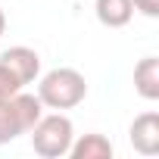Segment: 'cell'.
I'll list each match as a JSON object with an SVG mask.
<instances>
[{
	"mask_svg": "<svg viewBox=\"0 0 159 159\" xmlns=\"http://www.w3.org/2000/svg\"><path fill=\"white\" fill-rule=\"evenodd\" d=\"M88 97V81H84V75L78 72V69H53L41 78V84H38V100L56 112L62 109H75L78 103H81Z\"/></svg>",
	"mask_w": 159,
	"mask_h": 159,
	"instance_id": "6da1fadb",
	"label": "cell"
},
{
	"mask_svg": "<svg viewBox=\"0 0 159 159\" xmlns=\"http://www.w3.org/2000/svg\"><path fill=\"white\" fill-rule=\"evenodd\" d=\"M41 116H44V103L38 100V94L16 91L13 97L0 100V147L16 140L19 134H28Z\"/></svg>",
	"mask_w": 159,
	"mask_h": 159,
	"instance_id": "7a4b0ae2",
	"label": "cell"
},
{
	"mask_svg": "<svg viewBox=\"0 0 159 159\" xmlns=\"http://www.w3.org/2000/svg\"><path fill=\"white\" fill-rule=\"evenodd\" d=\"M31 147L38 156L44 159H59V156H69V147L75 140V128H72V119L62 116V112H50V116H41L34 125H31Z\"/></svg>",
	"mask_w": 159,
	"mask_h": 159,
	"instance_id": "3957f363",
	"label": "cell"
},
{
	"mask_svg": "<svg viewBox=\"0 0 159 159\" xmlns=\"http://www.w3.org/2000/svg\"><path fill=\"white\" fill-rule=\"evenodd\" d=\"M0 72L7 75V81L22 91L25 84H31L38 72H41V56L31 50V47H10L0 53Z\"/></svg>",
	"mask_w": 159,
	"mask_h": 159,
	"instance_id": "277c9868",
	"label": "cell"
},
{
	"mask_svg": "<svg viewBox=\"0 0 159 159\" xmlns=\"http://www.w3.org/2000/svg\"><path fill=\"white\" fill-rule=\"evenodd\" d=\"M131 143L137 153L143 156H156L159 153V116L156 112H140L131 122Z\"/></svg>",
	"mask_w": 159,
	"mask_h": 159,
	"instance_id": "5b68a950",
	"label": "cell"
},
{
	"mask_svg": "<svg viewBox=\"0 0 159 159\" xmlns=\"http://www.w3.org/2000/svg\"><path fill=\"white\" fill-rule=\"evenodd\" d=\"M134 91L143 100H159V59L143 56L134 66Z\"/></svg>",
	"mask_w": 159,
	"mask_h": 159,
	"instance_id": "8992f818",
	"label": "cell"
},
{
	"mask_svg": "<svg viewBox=\"0 0 159 159\" xmlns=\"http://www.w3.org/2000/svg\"><path fill=\"white\" fill-rule=\"evenodd\" d=\"M69 156L72 159H112V143H109V137L91 131V134H81L78 140H72Z\"/></svg>",
	"mask_w": 159,
	"mask_h": 159,
	"instance_id": "52a82bcc",
	"label": "cell"
},
{
	"mask_svg": "<svg viewBox=\"0 0 159 159\" xmlns=\"http://www.w3.org/2000/svg\"><path fill=\"white\" fill-rule=\"evenodd\" d=\"M94 13H97L100 25H106V28H125L131 22V16H134V3H131V0H97Z\"/></svg>",
	"mask_w": 159,
	"mask_h": 159,
	"instance_id": "ba28073f",
	"label": "cell"
},
{
	"mask_svg": "<svg viewBox=\"0 0 159 159\" xmlns=\"http://www.w3.org/2000/svg\"><path fill=\"white\" fill-rule=\"evenodd\" d=\"M131 3H134L137 13H143V16H150V19L159 16V0H131Z\"/></svg>",
	"mask_w": 159,
	"mask_h": 159,
	"instance_id": "9c48e42d",
	"label": "cell"
},
{
	"mask_svg": "<svg viewBox=\"0 0 159 159\" xmlns=\"http://www.w3.org/2000/svg\"><path fill=\"white\" fill-rule=\"evenodd\" d=\"M13 94H16V88L7 81V75L0 72V100H7V97H13Z\"/></svg>",
	"mask_w": 159,
	"mask_h": 159,
	"instance_id": "30bf717a",
	"label": "cell"
},
{
	"mask_svg": "<svg viewBox=\"0 0 159 159\" xmlns=\"http://www.w3.org/2000/svg\"><path fill=\"white\" fill-rule=\"evenodd\" d=\"M3 31H7V16H3V10H0V38H3Z\"/></svg>",
	"mask_w": 159,
	"mask_h": 159,
	"instance_id": "8fae6325",
	"label": "cell"
}]
</instances>
